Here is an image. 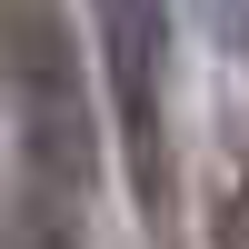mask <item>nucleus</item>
<instances>
[{
	"label": "nucleus",
	"instance_id": "f257e3e1",
	"mask_svg": "<svg viewBox=\"0 0 249 249\" xmlns=\"http://www.w3.org/2000/svg\"><path fill=\"white\" fill-rule=\"evenodd\" d=\"M0 100H10V130H20V170L90 199L100 120H90V80H80L70 0H0Z\"/></svg>",
	"mask_w": 249,
	"mask_h": 249
},
{
	"label": "nucleus",
	"instance_id": "f03ea898",
	"mask_svg": "<svg viewBox=\"0 0 249 249\" xmlns=\"http://www.w3.org/2000/svg\"><path fill=\"white\" fill-rule=\"evenodd\" d=\"M100 60H110V120L130 160V199L150 230H170V120H160V70H170V0H90Z\"/></svg>",
	"mask_w": 249,
	"mask_h": 249
},
{
	"label": "nucleus",
	"instance_id": "7ed1b4c3",
	"mask_svg": "<svg viewBox=\"0 0 249 249\" xmlns=\"http://www.w3.org/2000/svg\"><path fill=\"white\" fill-rule=\"evenodd\" d=\"M0 249H90L80 199L50 190V179H30V170L10 160V179H0Z\"/></svg>",
	"mask_w": 249,
	"mask_h": 249
},
{
	"label": "nucleus",
	"instance_id": "20e7f679",
	"mask_svg": "<svg viewBox=\"0 0 249 249\" xmlns=\"http://www.w3.org/2000/svg\"><path fill=\"white\" fill-rule=\"evenodd\" d=\"M210 249H249V170L239 160L210 179Z\"/></svg>",
	"mask_w": 249,
	"mask_h": 249
},
{
	"label": "nucleus",
	"instance_id": "39448f33",
	"mask_svg": "<svg viewBox=\"0 0 249 249\" xmlns=\"http://www.w3.org/2000/svg\"><path fill=\"white\" fill-rule=\"evenodd\" d=\"M190 10H199V30H210L230 60H249V0H190Z\"/></svg>",
	"mask_w": 249,
	"mask_h": 249
}]
</instances>
